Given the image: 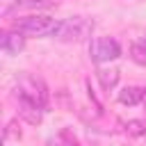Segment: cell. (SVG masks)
<instances>
[{
	"label": "cell",
	"mask_w": 146,
	"mask_h": 146,
	"mask_svg": "<svg viewBox=\"0 0 146 146\" xmlns=\"http://www.w3.org/2000/svg\"><path fill=\"white\" fill-rule=\"evenodd\" d=\"M14 96L16 98H25V100H34L43 107H48V89H46V82L32 73H21L16 78V84H14Z\"/></svg>",
	"instance_id": "cell-2"
},
{
	"label": "cell",
	"mask_w": 146,
	"mask_h": 146,
	"mask_svg": "<svg viewBox=\"0 0 146 146\" xmlns=\"http://www.w3.org/2000/svg\"><path fill=\"white\" fill-rule=\"evenodd\" d=\"M123 130L130 137H141V135H146V121L144 119H130L123 123Z\"/></svg>",
	"instance_id": "cell-10"
},
{
	"label": "cell",
	"mask_w": 146,
	"mask_h": 146,
	"mask_svg": "<svg viewBox=\"0 0 146 146\" xmlns=\"http://www.w3.org/2000/svg\"><path fill=\"white\" fill-rule=\"evenodd\" d=\"M144 91H146V89L135 87V84L123 87V89L119 91V103H121V105H139V103L144 100Z\"/></svg>",
	"instance_id": "cell-8"
},
{
	"label": "cell",
	"mask_w": 146,
	"mask_h": 146,
	"mask_svg": "<svg viewBox=\"0 0 146 146\" xmlns=\"http://www.w3.org/2000/svg\"><path fill=\"white\" fill-rule=\"evenodd\" d=\"M130 59L139 66H146V39H137L130 43Z\"/></svg>",
	"instance_id": "cell-9"
},
{
	"label": "cell",
	"mask_w": 146,
	"mask_h": 146,
	"mask_svg": "<svg viewBox=\"0 0 146 146\" xmlns=\"http://www.w3.org/2000/svg\"><path fill=\"white\" fill-rule=\"evenodd\" d=\"M94 32V21L87 16H68L64 21H57V27L52 32V36L57 41L71 43V41H87Z\"/></svg>",
	"instance_id": "cell-1"
},
{
	"label": "cell",
	"mask_w": 146,
	"mask_h": 146,
	"mask_svg": "<svg viewBox=\"0 0 146 146\" xmlns=\"http://www.w3.org/2000/svg\"><path fill=\"white\" fill-rule=\"evenodd\" d=\"M57 27V21L46 14H30L14 21V30L23 32L25 36H52Z\"/></svg>",
	"instance_id": "cell-3"
},
{
	"label": "cell",
	"mask_w": 146,
	"mask_h": 146,
	"mask_svg": "<svg viewBox=\"0 0 146 146\" xmlns=\"http://www.w3.org/2000/svg\"><path fill=\"white\" fill-rule=\"evenodd\" d=\"M16 103H18V114H21V119H25V121L32 123V125L41 123V119H43V114H46V107H43V105L34 103V100H25V98H16Z\"/></svg>",
	"instance_id": "cell-5"
},
{
	"label": "cell",
	"mask_w": 146,
	"mask_h": 146,
	"mask_svg": "<svg viewBox=\"0 0 146 146\" xmlns=\"http://www.w3.org/2000/svg\"><path fill=\"white\" fill-rule=\"evenodd\" d=\"M141 103H144V110H146V91H144V100Z\"/></svg>",
	"instance_id": "cell-11"
},
{
	"label": "cell",
	"mask_w": 146,
	"mask_h": 146,
	"mask_svg": "<svg viewBox=\"0 0 146 146\" xmlns=\"http://www.w3.org/2000/svg\"><path fill=\"white\" fill-rule=\"evenodd\" d=\"M121 55V46L116 39H110V36H96L91 39L89 43V57L91 62L96 64H105V62H112Z\"/></svg>",
	"instance_id": "cell-4"
},
{
	"label": "cell",
	"mask_w": 146,
	"mask_h": 146,
	"mask_svg": "<svg viewBox=\"0 0 146 146\" xmlns=\"http://www.w3.org/2000/svg\"><path fill=\"white\" fill-rule=\"evenodd\" d=\"M0 48H2V52H5V55H18V52L25 48V34H23V32H18V30L2 32Z\"/></svg>",
	"instance_id": "cell-6"
},
{
	"label": "cell",
	"mask_w": 146,
	"mask_h": 146,
	"mask_svg": "<svg viewBox=\"0 0 146 146\" xmlns=\"http://www.w3.org/2000/svg\"><path fill=\"white\" fill-rule=\"evenodd\" d=\"M119 78H121V71L114 66H98L96 68V80L100 82V87L105 91H112L119 84Z\"/></svg>",
	"instance_id": "cell-7"
}]
</instances>
